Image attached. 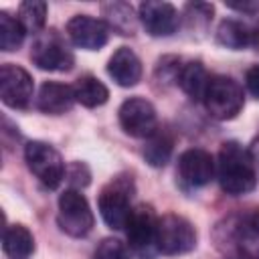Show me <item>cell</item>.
<instances>
[{
	"label": "cell",
	"instance_id": "obj_1",
	"mask_svg": "<svg viewBox=\"0 0 259 259\" xmlns=\"http://www.w3.org/2000/svg\"><path fill=\"white\" fill-rule=\"evenodd\" d=\"M217 178L221 188L231 196L247 194L257 184V170L251 150L243 148L239 142H225L219 148L214 162Z\"/></svg>",
	"mask_w": 259,
	"mask_h": 259
},
{
	"label": "cell",
	"instance_id": "obj_2",
	"mask_svg": "<svg viewBox=\"0 0 259 259\" xmlns=\"http://www.w3.org/2000/svg\"><path fill=\"white\" fill-rule=\"evenodd\" d=\"M134 194V182L127 176H115L111 182H107L97 198V206L101 212V219L105 221V225L113 231L125 229V223L130 219L132 200Z\"/></svg>",
	"mask_w": 259,
	"mask_h": 259
},
{
	"label": "cell",
	"instance_id": "obj_3",
	"mask_svg": "<svg viewBox=\"0 0 259 259\" xmlns=\"http://www.w3.org/2000/svg\"><path fill=\"white\" fill-rule=\"evenodd\" d=\"M202 101H204V107L210 113V117L221 119V121L233 119L241 113V109L245 105L243 87L227 75H214V77H210V83L206 87Z\"/></svg>",
	"mask_w": 259,
	"mask_h": 259
},
{
	"label": "cell",
	"instance_id": "obj_4",
	"mask_svg": "<svg viewBox=\"0 0 259 259\" xmlns=\"http://www.w3.org/2000/svg\"><path fill=\"white\" fill-rule=\"evenodd\" d=\"M196 247V231L192 223L176 212L158 217L156 249L164 255H182Z\"/></svg>",
	"mask_w": 259,
	"mask_h": 259
},
{
	"label": "cell",
	"instance_id": "obj_5",
	"mask_svg": "<svg viewBox=\"0 0 259 259\" xmlns=\"http://www.w3.org/2000/svg\"><path fill=\"white\" fill-rule=\"evenodd\" d=\"M24 160L28 170L49 188H57L67 174L61 154L47 142L40 140L28 142L24 146Z\"/></svg>",
	"mask_w": 259,
	"mask_h": 259
},
{
	"label": "cell",
	"instance_id": "obj_6",
	"mask_svg": "<svg viewBox=\"0 0 259 259\" xmlns=\"http://www.w3.org/2000/svg\"><path fill=\"white\" fill-rule=\"evenodd\" d=\"M57 223L61 231L67 233L69 237H85L91 233L95 219L87 198L79 190L69 188L59 196Z\"/></svg>",
	"mask_w": 259,
	"mask_h": 259
},
{
	"label": "cell",
	"instance_id": "obj_7",
	"mask_svg": "<svg viewBox=\"0 0 259 259\" xmlns=\"http://www.w3.org/2000/svg\"><path fill=\"white\" fill-rule=\"evenodd\" d=\"M121 130L132 138H152L158 132V115L154 105L144 97H130L117 111Z\"/></svg>",
	"mask_w": 259,
	"mask_h": 259
},
{
	"label": "cell",
	"instance_id": "obj_8",
	"mask_svg": "<svg viewBox=\"0 0 259 259\" xmlns=\"http://www.w3.org/2000/svg\"><path fill=\"white\" fill-rule=\"evenodd\" d=\"M156 225L158 217L150 204H138L132 208L130 219L125 223V235L130 247L142 255L152 257V249L156 247Z\"/></svg>",
	"mask_w": 259,
	"mask_h": 259
},
{
	"label": "cell",
	"instance_id": "obj_9",
	"mask_svg": "<svg viewBox=\"0 0 259 259\" xmlns=\"http://www.w3.org/2000/svg\"><path fill=\"white\" fill-rule=\"evenodd\" d=\"M30 59L38 69L57 71V73L71 71L73 65H75L73 53L67 49L63 38L55 30L36 38V42L32 45V51H30Z\"/></svg>",
	"mask_w": 259,
	"mask_h": 259
},
{
	"label": "cell",
	"instance_id": "obj_10",
	"mask_svg": "<svg viewBox=\"0 0 259 259\" xmlns=\"http://www.w3.org/2000/svg\"><path fill=\"white\" fill-rule=\"evenodd\" d=\"M32 77L18 65L4 63L0 67V99L12 109H22L32 99Z\"/></svg>",
	"mask_w": 259,
	"mask_h": 259
},
{
	"label": "cell",
	"instance_id": "obj_11",
	"mask_svg": "<svg viewBox=\"0 0 259 259\" xmlns=\"http://www.w3.org/2000/svg\"><path fill=\"white\" fill-rule=\"evenodd\" d=\"M138 18L148 34L152 36H170L178 28V10L170 2L146 0L138 8Z\"/></svg>",
	"mask_w": 259,
	"mask_h": 259
},
{
	"label": "cell",
	"instance_id": "obj_12",
	"mask_svg": "<svg viewBox=\"0 0 259 259\" xmlns=\"http://www.w3.org/2000/svg\"><path fill=\"white\" fill-rule=\"evenodd\" d=\"M67 34L71 42L85 51H99L107 42L109 28L103 20L89 14H77L67 22Z\"/></svg>",
	"mask_w": 259,
	"mask_h": 259
},
{
	"label": "cell",
	"instance_id": "obj_13",
	"mask_svg": "<svg viewBox=\"0 0 259 259\" xmlns=\"http://www.w3.org/2000/svg\"><path fill=\"white\" fill-rule=\"evenodd\" d=\"M178 174L190 186H204L214 176V160L202 148L184 150L178 158Z\"/></svg>",
	"mask_w": 259,
	"mask_h": 259
},
{
	"label": "cell",
	"instance_id": "obj_14",
	"mask_svg": "<svg viewBox=\"0 0 259 259\" xmlns=\"http://www.w3.org/2000/svg\"><path fill=\"white\" fill-rule=\"evenodd\" d=\"M233 245L243 259H259V208L235 219L231 229Z\"/></svg>",
	"mask_w": 259,
	"mask_h": 259
},
{
	"label": "cell",
	"instance_id": "obj_15",
	"mask_svg": "<svg viewBox=\"0 0 259 259\" xmlns=\"http://www.w3.org/2000/svg\"><path fill=\"white\" fill-rule=\"evenodd\" d=\"M107 73L119 87H134L142 79V63L130 47H119L109 57Z\"/></svg>",
	"mask_w": 259,
	"mask_h": 259
},
{
	"label": "cell",
	"instance_id": "obj_16",
	"mask_svg": "<svg viewBox=\"0 0 259 259\" xmlns=\"http://www.w3.org/2000/svg\"><path fill=\"white\" fill-rule=\"evenodd\" d=\"M75 91L73 87L65 85V83H57V81H47L40 85L38 89V97H36V107L42 113L49 115H61L65 111H69L75 103Z\"/></svg>",
	"mask_w": 259,
	"mask_h": 259
},
{
	"label": "cell",
	"instance_id": "obj_17",
	"mask_svg": "<svg viewBox=\"0 0 259 259\" xmlns=\"http://www.w3.org/2000/svg\"><path fill=\"white\" fill-rule=\"evenodd\" d=\"M253 40H255V30L241 20L225 18L217 28V42L231 51L247 49L249 45H253Z\"/></svg>",
	"mask_w": 259,
	"mask_h": 259
},
{
	"label": "cell",
	"instance_id": "obj_18",
	"mask_svg": "<svg viewBox=\"0 0 259 259\" xmlns=\"http://www.w3.org/2000/svg\"><path fill=\"white\" fill-rule=\"evenodd\" d=\"M2 249L10 259H26L34 251V237L24 225H10L4 229Z\"/></svg>",
	"mask_w": 259,
	"mask_h": 259
},
{
	"label": "cell",
	"instance_id": "obj_19",
	"mask_svg": "<svg viewBox=\"0 0 259 259\" xmlns=\"http://www.w3.org/2000/svg\"><path fill=\"white\" fill-rule=\"evenodd\" d=\"M101 14L105 16L107 28H113L117 34H134L136 32V12L127 2H105L101 4Z\"/></svg>",
	"mask_w": 259,
	"mask_h": 259
},
{
	"label": "cell",
	"instance_id": "obj_20",
	"mask_svg": "<svg viewBox=\"0 0 259 259\" xmlns=\"http://www.w3.org/2000/svg\"><path fill=\"white\" fill-rule=\"evenodd\" d=\"M210 83V77L204 69L202 63L198 61H192V63H186L180 71V77H178V85L182 87V91L190 97V99H204V93H206V87Z\"/></svg>",
	"mask_w": 259,
	"mask_h": 259
},
{
	"label": "cell",
	"instance_id": "obj_21",
	"mask_svg": "<svg viewBox=\"0 0 259 259\" xmlns=\"http://www.w3.org/2000/svg\"><path fill=\"white\" fill-rule=\"evenodd\" d=\"M75 99L85 107H99L109 99V89L93 75H83L73 85Z\"/></svg>",
	"mask_w": 259,
	"mask_h": 259
},
{
	"label": "cell",
	"instance_id": "obj_22",
	"mask_svg": "<svg viewBox=\"0 0 259 259\" xmlns=\"http://www.w3.org/2000/svg\"><path fill=\"white\" fill-rule=\"evenodd\" d=\"M172 138L166 134V132H156L152 138L146 140V146H144V158L150 166L154 168H162L168 164L170 156H172Z\"/></svg>",
	"mask_w": 259,
	"mask_h": 259
},
{
	"label": "cell",
	"instance_id": "obj_23",
	"mask_svg": "<svg viewBox=\"0 0 259 259\" xmlns=\"http://www.w3.org/2000/svg\"><path fill=\"white\" fill-rule=\"evenodd\" d=\"M24 34H26V30L20 24V20L2 10L0 12V49L4 53L16 51L22 45Z\"/></svg>",
	"mask_w": 259,
	"mask_h": 259
},
{
	"label": "cell",
	"instance_id": "obj_24",
	"mask_svg": "<svg viewBox=\"0 0 259 259\" xmlns=\"http://www.w3.org/2000/svg\"><path fill=\"white\" fill-rule=\"evenodd\" d=\"M16 18L20 20L26 32H38L47 20V4L42 0H26L18 6Z\"/></svg>",
	"mask_w": 259,
	"mask_h": 259
},
{
	"label": "cell",
	"instance_id": "obj_25",
	"mask_svg": "<svg viewBox=\"0 0 259 259\" xmlns=\"http://www.w3.org/2000/svg\"><path fill=\"white\" fill-rule=\"evenodd\" d=\"M212 14H214V8L212 4H206V2H188L184 6V16H186L188 26H196L200 22V26L206 28Z\"/></svg>",
	"mask_w": 259,
	"mask_h": 259
},
{
	"label": "cell",
	"instance_id": "obj_26",
	"mask_svg": "<svg viewBox=\"0 0 259 259\" xmlns=\"http://www.w3.org/2000/svg\"><path fill=\"white\" fill-rule=\"evenodd\" d=\"M93 259H127V249L117 239H103L97 245Z\"/></svg>",
	"mask_w": 259,
	"mask_h": 259
},
{
	"label": "cell",
	"instance_id": "obj_27",
	"mask_svg": "<svg viewBox=\"0 0 259 259\" xmlns=\"http://www.w3.org/2000/svg\"><path fill=\"white\" fill-rule=\"evenodd\" d=\"M182 67L184 65H180V59L178 57H162L158 61V67H156V77L162 79V81H166V83L178 81Z\"/></svg>",
	"mask_w": 259,
	"mask_h": 259
},
{
	"label": "cell",
	"instance_id": "obj_28",
	"mask_svg": "<svg viewBox=\"0 0 259 259\" xmlns=\"http://www.w3.org/2000/svg\"><path fill=\"white\" fill-rule=\"evenodd\" d=\"M67 180L75 190H79V188H85L91 182V172L83 162H73L67 168Z\"/></svg>",
	"mask_w": 259,
	"mask_h": 259
},
{
	"label": "cell",
	"instance_id": "obj_29",
	"mask_svg": "<svg viewBox=\"0 0 259 259\" xmlns=\"http://www.w3.org/2000/svg\"><path fill=\"white\" fill-rule=\"evenodd\" d=\"M245 85H247L249 93L259 99V63L257 65H251L247 69V73H245Z\"/></svg>",
	"mask_w": 259,
	"mask_h": 259
},
{
	"label": "cell",
	"instance_id": "obj_30",
	"mask_svg": "<svg viewBox=\"0 0 259 259\" xmlns=\"http://www.w3.org/2000/svg\"><path fill=\"white\" fill-rule=\"evenodd\" d=\"M229 8L239 10V12H255L259 10V2H227Z\"/></svg>",
	"mask_w": 259,
	"mask_h": 259
},
{
	"label": "cell",
	"instance_id": "obj_31",
	"mask_svg": "<svg viewBox=\"0 0 259 259\" xmlns=\"http://www.w3.org/2000/svg\"><path fill=\"white\" fill-rule=\"evenodd\" d=\"M251 154H253V160H255V164H259V140L255 142V146H253Z\"/></svg>",
	"mask_w": 259,
	"mask_h": 259
}]
</instances>
